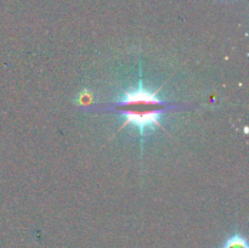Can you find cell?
<instances>
[{"instance_id":"cell-3","label":"cell","mask_w":249,"mask_h":248,"mask_svg":"<svg viewBox=\"0 0 249 248\" xmlns=\"http://www.w3.org/2000/svg\"><path fill=\"white\" fill-rule=\"evenodd\" d=\"M223 248H248V243L241 235H233L225 241Z\"/></svg>"},{"instance_id":"cell-2","label":"cell","mask_w":249,"mask_h":248,"mask_svg":"<svg viewBox=\"0 0 249 248\" xmlns=\"http://www.w3.org/2000/svg\"><path fill=\"white\" fill-rule=\"evenodd\" d=\"M143 104V105H160L162 101L158 97L157 91H151L140 83L136 89L126 90L123 92L117 106H128V105Z\"/></svg>"},{"instance_id":"cell-1","label":"cell","mask_w":249,"mask_h":248,"mask_svg":"<svg viewBox=\"0 0 249 248\" xmlns=\"http://www.w3.org/2000/svg\"><path fill=\"white\" fill-rule=\"evenodd\" d=\"M162 109H148V111H141V109H123L119 112L124 118L123 126L134 125L139 129L140 135H143L147 129H153L155 126H162L160 124V117H162Z\"/></svg>"}]
</instances>
